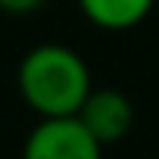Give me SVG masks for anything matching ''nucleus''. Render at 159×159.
<instances>
[{
  "instance_id": "obj_1",
  "label": "nucleus",
  "mask_w": 159,
  "mask_h": 159,
  "mask_svg": "<svg viewBox=\"0 0 159 159\" xmlns=\"http://www.w3.org/2000/svg\"><path fill=\"white\" fill-rule=\"evenodd\" d=\"M16 88L38 119H72L94 91L91 66L66 44H34L16 69Z\"/></svg>"
},
{
  "instance_id": "obj_2",
  "label": "nucleus",
  "mask_w": 159,
  "mask_h": 159,
  "mask_svg": "<svg viewBox=\"0 0 159 159\" xmlns=\"http://www.w3.org/2000/svg\"><path fill=\"white\" fill-rule=\"evenodd\" d=\"M22 159H103V143L78 116L41 119L22 143Z\"/></svg>"
},
{
  "instance_id": "obj_3",
  "label": "nucleus",
  "mask_w": 159,
  "mask_h": 159,
  "mask_svg": "<svg viewBox=\"0 0 159 159\" xmlns=\"http://www.w3.org/2000/svg\"><path fill=\"white\" fill-rule=\"evenodd\" d=\"M78 119L103 147L119 143L134 128V103L128 100V94L116 88H94L81 112H78Z\"/></svg>"
},
{
  "instance_id": "obj_4",
  "label": "nucleus",
  "mask_w": 159,
  "mask_h": 159,
  "mask_svg": "<svg viewBox=\"0 0 159 159\" xmlns=\"http://www.w3.org/2000/svg\"><path fill=\"white\" fill-rule=\"evenodd\" d=\"M156 7V0H78L81 16L100 31H131Z\"/></svg>"
},
{
  "instance_id": "obj_5",
  "label": "nucleus",
  "mask_w": 159,
  "mask_h": 159,
  "mask_svg": "<svg viewBox=\"0 0 159 159\" xmlns=\"http://www.w3.org/2000/svg\"><path fill=\"white\" fill-rule=\"evenodd\" d=\"M47 0H0V13H10V16H28L38 13Z\"/></svg>"
}]
</instances>
